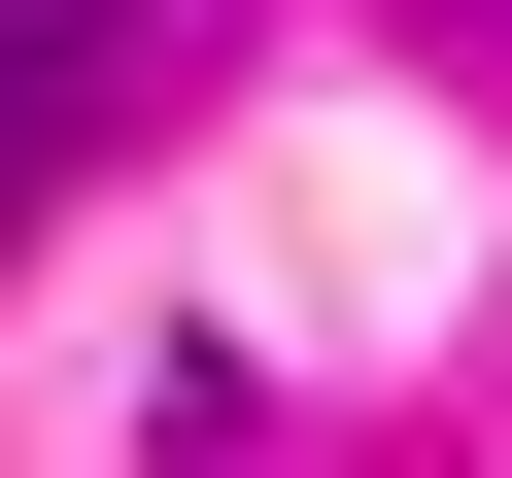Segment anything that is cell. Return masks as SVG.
<instances>
[{
	"mask_svg": "<svg viewBox=\"0 0 512 478\" xmlns=\"http://www.w3.org/2000/svg\"><path fill=\"white\" fill-rule=\"evenodd\" d=\"M69 103H103V0H0V239H35V171H69Z\"/></svg>",
	"mask_w": 512,
	"mask_h": 478,
	"instance_id": "1",
	"label": "cell"
}]
</instances>
